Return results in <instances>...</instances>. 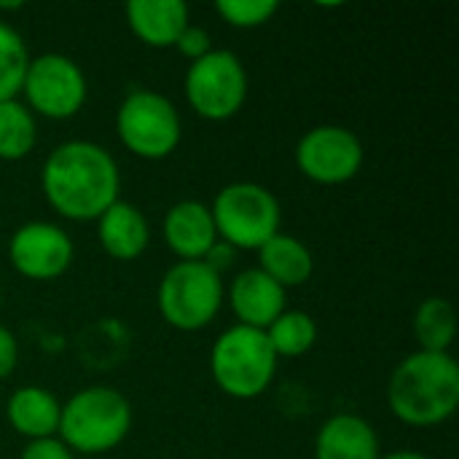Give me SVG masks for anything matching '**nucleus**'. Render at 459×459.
<instances>
[{"label": "nucleus", "mask_w": 459, "mask_h": 459, "mask_svg": "<svg viewBox=\"0 0 459 459\" xmlns=\"http://www.w3.org/2000/svg\"><path fill=\"white\" fill-rule=\"evenodd\" d=\"M40 194L59 218L94 223L121 199V172L105 145L65 140L43 159Z\"/></svg>", "instance_id": "f257e3e1"}, {"label": "nucleus", "mask_w": 459, "mask_h": 459, "mask_svg": "<svg viewBox=\"0 0 459 459\" xmlns=\"http://www.w3.org/2000/svg\"><path fill=\"white\" fill-rule=\"evenodd\" d=\"M390 414L417 430L449 422L459 409V366L452 352L414 350L387 379Z\"/></svg>", "instance_id": "f03ea898"}, {"label": "nucleus", "mask_w": 459, "mask_h": 459, "mask_svg": "<svg viewBox=\"0 0 459 459\" xmlns=\"http://www.w3.org/2000/svg\"><path fill=\"white\" fill-rule=\"evenodd\" d=\"M134 411L124 393L116 387L94 385L73 393L62 403L56 438L73 455H108L132 433Z\"/></svg>", "instance_id": "7ed1b4c3"}, {"label": "nucleus", "mask_w": 459, "mask_h": 459, "mask_svg": "<svg viewBox=\"0 0 459 459\" xmlns=\"http://www.w3.org/2000/svg\"><path fill=\"white\" fill-rule=\"evenodd\" d=\"M277 355L264 331L231 325L212 342L210 374L215 387L234 401L261 398L277 377Z\"/></svg>", "instance_id": "20e7f679"}, {"label": "nucleus", "mask_w": 459, "mask_h": 459, "mask_svg": "<svg viewBox=\"0 0 459 459\" xmlns=\"http://www.w3.org/2000/svg\"><path fill=\"white\" fill-rule=\"evenodd\" d=\"M210 212L218 239L234 250L258 253L274 234L282 231L280 199L272 188L253 180H237L223 186L215 194Z\"/></svg>", "instance_id": "39448f33"}, {"label": "nucleus", "mask_w": 459, "mask_h": 459, "mask_svg": "<svg viewBox=\"0 0 459 459\" xmlns=\"http://www.w3.org/2000/svg\"><path fill=\"white\" fill-rule=\"evenodd\" d=\"M223 301V274L210 269L204 261H175L159 280L156 290L161 320L180 333H196L212 325Z\"/></svg>", "instance_id": "423d86ee"}, {"label": "nucleus", "mask_w": 459, "mask_h": 459, "mask_svg": "<svg viewBox=\"0 0 459 459\" xmlns=\"http://www.w3.org/2000/svg\"><path fill=\"white\" fill-rule=\"evenodd\" d=\"M116 134L132 156L143 161H161L178 151L183 140V121L167 94L132 89L116 110Z\"/></svg>", "instance_id": "0eeeda50"}, {"label": "nucleus", "mask_w": 459, "mask_h": 459, "mask_svg": "<svg viewBox=\"0 0 459 459\" xmlns=\"http://www.w3.org/2000/svg\"><path fill=\"white\" fill-rule=\"evenodd\" d=\"M245 62L229 48H212L196 62H188L183 94L188 108L204 121H229L247 102Z\"/></svg>", "instance_id": "6e6552de"}, {"label": "nucleus", "mask_w": 459, "mask_h": 459, "mask_svg": "<svg viewBox=\"0 0 459 459\" xmlns=\"http://www.w3.org/2000/svg\"><path fill=\"white\" fill-rule=\"evenodd\" d=\"M19 97L35 118L67 121L83 110L89 81L73 56L46 51L30 59Z\"/></svg>", "instance_id": "1a4fd4ad"}, {"label": "nucleus", "mask_w": 459, "mask_h": 459, "mask_svg": "<svg viewBox=\"0 0 459 459\" xmlns=\"http://www.w3.org/2000/svg\"><path fill=\"white\" fill-rule=\"evenodd\" d=\"M366 161L360 137L342 124H317L296 143L299 172L317 186H344Z\"/></svg>", "instance_id": "9d476101"}, {"label": "nucleus", "mask_w": 459, "mask_h": 459, "mask_svg": "<svg viewBox=\"0 0 459 459\" xmlns=\"http://www.w3.org/2000/svg\"><path fill=\"white\" fill-rule=\"evenodd\" d=\"M8 261L16 274L32 282H54L67 274L75 258L73 237L51 221H27L8 237Z\"/></svg>", "instance_id": "9b49d317"}, {"label": "nucleus", "mask_w": 459, "mask_h": 459, "mask_svg": "<svg viewBox=\"0 0 459 459\" xmlns=\"http://www.w3.org/2000/svg\"><path fill=\"white\" fill-rule=\"evenodd\" d=\"M226 301L237 317V325L266 331L288 309V290L266 277L258 266H250L231 280Z\"/></svg>", "instance_id": "f8f14e48"}, {"label": "nucleus", "mask_w": 459, "mask_h": 459, "mask_svg": "<svg viewBox=\"0 0 459 459\" xmlns=\"http://www.w3.org/2000/svg\"><path fill=\"white\" fill-rule=\"evenodd\" d=\"M161 237L178 261H204L210 247L218 242L210 204L199 199L175 202L161 221Z\"/></svg>", "instance_id": "ddd939ff"}, {"label": "nucleus", "mask_w": 459, "mask_h": 459, "mask_svg": "<svg viewBox=\"0 0 459 459\" xmlns=\"http://www.w3.org/2000/svg\"><path fill=\"white\" fill-rule=\"evenodd\" d=\"M97 239L108 258L129 264L137 261L151 245V226L140 207L132 202H113L97 221Z\"/></svg>", "instance_id": "4468645a"}, {"label": "nucleus", "mask_w": 459, "mask_h": 459, "mask_svg": "<svg viewBox=\"0 0 459 459\" xmlns=\"http://www.w3.org/2000/svg\"><path fill=\"white\" fill-rule=\"evenodd\" d=\"M124 16L132 35L148 48H172L191 24V8L183 0H129Z\"/></svg>", "instance_id": "2eb2a0df"}, {"label": "nucleus", "mask_w": 459, "mask_h": 459, "mask_svg": "<svg viewBox=\"0 0 459 459\" xmlns=\"http://www.w3.org/2000/svg\"><path fill=\"white\" fill-rule=\"evenodd\" d=\"M382 444L374 425L360 414L328 417L315 438V459H379Z\"/></svg>", "instance_id": "dca6fc26"}, {"label": "nucleus", "mask_w": 459, "mask_h": 459, "mask_svg": "<svg viewBox=\"0 0 459 459\" xmlns=\"http://www.w3.org/2000/svg\"><path fill=\"white\" fill-rule=\"evenodd\" d=\"M59 414H62L59 398L38 385L13 390L5 403V420L11 430L24 441L54 438L59 430Z\"/></svg>", "instance_id": "f3484780"}, {"label": "nucleus", "mask_w": 459, "mask_h": 459, "mask_svg": "<svg viewBox=\"0 0 459 459\" xmlns=\"http://www.w3.org/2000/svg\"><path fill=\"white\" fill-rule=\"evenodd\" d=\"M258 269L266 277H272L280 288L293 290L312 280L315 255L307 242H301L293 234L280 231L258 250Z\"/></svg>", "instance_id": "a211bd4d"}, {"label": "nucleus", "mask_w": 459, "mask_h": 459, "mask_svg": "<svg viewBox=\"0 0 459 459\" xmlns=\"http://www.w3.org/2000/svg\"><path fill=\"white\" fill-rule=\"evenodd\" d=\"M411 333L417 350L425 352H449L457 339V312L449 299L430 296L425 299L411 320Z\"/></svg>", "instance_id": "6ab92c4d"}, {"label": "nucleus", "mask_w": 459, "mask_h": 459, "mask_svg": "<svg viewBox=\"0 0 459 459\" xmlns=\"http://www.w3.org/2000/svg\"><path fill=\"white\" fill-rule=\"evenodd\" d=\"M38 143V118L22 100L0 102V161H22Z\"/></svg>", "instance_id": "aec40b11"}, {"label": "nucleus", "mask_w": 459, "mask_h": 459, "mask_svg": "<svg viewBox=\"0 0 459 459\" xmlns=\"http://www.w3.org/2000/svg\"><path fill=\"white\" fill-rule=\"evenodd\" d=\"M264 333H266L277 360L304 358L317 344V323L312 315H307L301 309H285Z\"/></svg>", "instance_id": "412c9836"}, {"label": "nucleus", "mask_w": 459, "mask_h": 459, "mask_svg": "<svg viewBox=\"0 0 459 459\" xmlns=\"http://www.w3.org/2000/svg\"><path fill=\"white\" fill-rule=\"evenodd\" d=\"M30 59L32 56L22 32L0 19V102L19 100Z\"/></svg>", "instance_id": "4be33fe9"}, {"label": "nucleus", "mask_w": 459, "mask_h": 459, "mask_svg": "<svg viewBox=\"0 0 459 459\" xmlns=\"http://www.w3.org/2000/svg\"><path fill=\"white\" fill-rule=\"evenodd\" d=\"M280 11L277 0H218L215 13L234 30H255L269 24Z\"/></svg>", "instance_id": "5701e85b"}, {"label": "nucleus", "mask_w": 459, "mask_h": 459, "mask_svg": "<svg viewBox=\"0 0 459 459\" xmlns=\"http://www.w3.org/2000/svg\"><path fill=\"white\" fill-rule=\"evenodd\" d=\"M172 48H178L180 56H186L188 62H196V59H202L204 54L212 51V38H210V32H207L204 27L188 24V27L180 32V38L175 40Z\"/></svg>", "instance_id": "b1692460"}, {"label": "nucleus", "mask_w": 459, "mask_h": 459, "mask_svg": "<svg viewBox=\"0 0 459 459\" xmlns=\"http://www.w3.org/2000/svg\"><path fill=\"white\" fill-rule=\"evenodd\" d=\"M19 459H75V455L54 436L43 441H27Z\"/></svg>", "instance_id": "393cba45"}, {"label": "nucleus", "mask_w": 459, "mask_h": 459, "mask_svg": "<svg viewBox=\"0 0 459 459\" xmlns=\"http://www.w3.org/2000/svg\"><path fill=\"white\" fill-rule=\"evenodd\" d=\"M16 366H19V342L13 331L0 325V382L8 379L16 371Z\"/></svg>", "instance_id": "a878e982"}, {"label": "nucleus", "mask_w": 459, "mask_h": 459, "mask_svg": "<svg viewBox=\"0 0 459 459\" xmlns=\"http://www.w3.org/2000/svg\"><path fill=\"white\" fill-rule=\"evenodd\" d=\"M234 255H237V250L218 239V242L210 247V253L204 255V264H207L210 269H215L218 274H223V272L234 264Z\"/></svg>", "instance_id": "bb28decb"}, {"label": "nucleus", "mask_w": 459, "mask_h": 459, "mask_svg": "<svg viewBox=\"0 0 459 459\" xmlns=\"http://www.w3.org/2000/svg\"><path fill=\"white\" fill-rule=\"evenodd\" d=\"M379 459H433V457H428V455H422V452H417V449H395V452L382 455Z\"/></svg>", "instance_id": "cd10ccee"}, {"label": "nucleus", "mask_w": 459, "mask_h": 459, "mask_svg": "<svg viewBox=\"0 0 459 459\" xmlns=\"http://www.w3.org/2000/svg\"><path fill=\"white\" fill-rule=\"evenodd\" d=\"M0 296H3V290H0Z\"/></svg>", "instance_id": "c85d7f7f"}]
</instances>
